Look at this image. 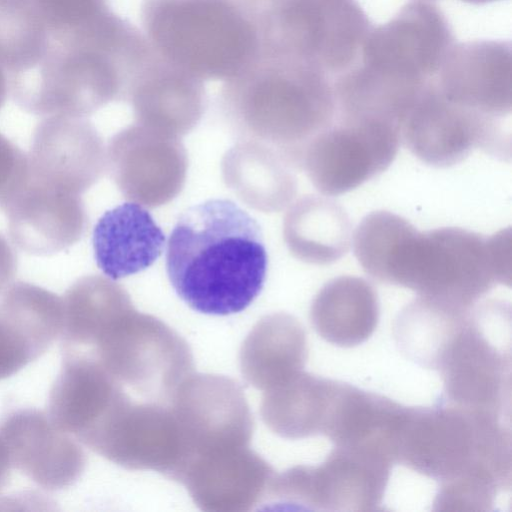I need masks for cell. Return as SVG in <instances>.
<instances>
[{"label":"cell","mask_w":512,"mask_h":512,"mask_svg":"<svg viewBox=\"0 0 512 512\" xmlns=\"http://www.w3.org/2000/svg\"><path fill=\"white\" fill-rule=\"evenodd\" d=\"M268 257L258 222L229 199H209L178 218L168 240L166 272L193 310L230 315L263 289Z\"/></svg>","instance_id":"6da1fadb"},{"label":"cell","mask_w":512,"mask_h":512,"mask_svg":"<svg viewBox=\"0 0 512 512\" xmlns=\"http://www.w3.org/2000/svg\"><path fill=\"white\" fill-rule=\"evenodd\" d=\"M511 230L491 235L458 227L407 226L385 261L382 283L471 307L497 284L511 283Z\"/></svg>","instance_id":"7a4b0ae2"},{"label":"cell","mask_w":512,"mask_h":512,"mask_svg":"<svg viewBox=\"0 0 512 512\" xmlns=\"http://www.w3.org/2000/svg\"><path fill=\"white\" fill-rule=\"evenodd\" d=\"M224 116L237 140L263 142L299 169L308 143L334 123L333 82L317 67L293 59L233 90Z\"/></svg>","instance_id":"3957f363"},{"label":"cell","mask_w":512,"mask_h":512,"mask_svg":"<svg viewBox=\"0 0 512 512\" xmlns=\"http://www.w3.org/2000/svg\"><path fill=\"white\" fill-rule=\"evenodd\" d=\"M148 29L167 59L197 77L236 76L256 45L252 25L226 0H163L153 8Z\"/></svg>","instance_id":"277c9868"},{"label":"cell","mask_w":512,"mask_h":512,"mask_svg":"<svg viewBox=\"0 0 512 512\" xmlns=\"http://www.w3.org/2000/svg\"><path fill=\"white\" fill-rule=\"evenodd\" d=\"M112 50L72 36L50 37L40 64L9 80L15 103L27 113L44 117L93 114L120 93Z\"/></svg>","instance_id":"5b68a950"},{"label":"cell","mask_w":512,"mask_h":512,"mask_svg":"<svg viewBox=\"0 0 512 512\" xmlns=\"http://www.w3.org/2000/svg\"><path fill=\"white\" fill-rule=\"evenodd\" d=\"M400 135L414 156L433 167L458 164L474 149L510 157V133L502 128L501 121L451 102L435 78L404 118Z\"/></svg>","instance_id":"8992f818"},{"label":"cell","mask_w":512,"mask_h":512,"mask_svg":"<svg viewBox=\"0 0 512 512\" xmlns=\"http://www.w3.org/2000/svg\"><path fill=\"white\" fill-rule=\"evenodd\" d=\"M400 141V127L392 122L339 119L308 143L302 168L322 195L338 196L385 171Z\"/></svg>","instance_id":"52a82bcc"},{"label":"cell","mask_w":512,"mask_h":512,"mask_svg":"<svg viewBox=\"0 0 512 512\" xmlns=\"http://www.w3.org/2000/svg\"><path fill=\"white\" fill-rule=\"evenodd\" d=\"M176 415L183 450L179 483L197 460L250 445L253 417L233 379L191 374L180 389Z\"/></svg>","instance_id":"ba28073f"},{"label":"cell","mask_w":512,"mask_h":512,"mask_svg":"<svg viewBox=\"0 0 512 512\" xmlns=\"http://www.w3.org/2000/svg\"><path fill=\"white\" fill-rule=\"evenodd\" d=\"M454 45L442 11L430 1L414 0L370 29L359 63L383 75L425 83L437 76Z\"/></svg>","instance_id":"9c48e42d"},{"label":"cell","mask_w":512,"mask_h":512,"mask_svg":"<svg viewBox=\"0 0 512 512\" xmlns=\"http://www.w3.org/2000/svg\"><path fill=\"white\" fill-rule=\"evenodd\" d=\"M282 42L293 57L329 75H340L358 60L372 28L356 0H280Z\"/></svg>","instance_id":"30bf717a"},{"label":"cell","mask_w":512,"mask_h":512,"mask_svg":"<svg viewBox=\"0 0 512 512\" xmlns=\"http://www.w3.org/2000/svg\"><path fill=\"white\" fill-rule=\"evenodd\" d=\"M390 468L372 455L334 447L320 466H296L276 475L273 501L312 510H372L381 503Z\"/></svg>","instance_id":"8fae6325"},{"label":"cell","mask_w":512,"mask_h":512,"mask_svg":"<svg viewBox=\"0 0 512 512\" xmlns=\"http://www.w3.org/2000/svg\"><path fill=\"white\" fill-rule=\"evenodd\" d=\"M106 168L124 198L156 208L183 189L188 156L179 137L137 123L111 137Z\"/></svg>","instance_id":"7c38bea8"},{"label":"cell","mask_w":512,"mask_h":512,"mask_svg":"<svg viewBox=\"0 0 512 512\" xmlns=\"http://www.w3.org/2000/svg\"><path fill=\"white\" fill-rule=\"evenodd\" d=\"M28 161L30 181L81 195L102 177L106 149L85 117L47 116L34 129Z\"/></svg>","instance_id":"4fadbf2b"},{"label":"cell","mask_w":512,"mask_h":512,"mask_svg":"<svg viewBox=\"0 0 512 512\" xmlns=\"http://www.w3.org/2000/svg\"><path fill=\"white\" fill-rule=\"evenodd\" d=\"M510 368V352L486 334L470 310L439 370L450 403L500 419L509 401Z\"/></svg>","instance_id":"5bb4252c"},{"label":"cell","mask_w":512,"mask_h":512,"mask_svg":"<svg viewBox=\"0 0 512 512\" xmlns=\"http://www.w3.org/2000/svg\"><path fill=\"white\" fill-rule=\"evenodd\" d=\"M0 434L12 466L43 489H66L84 472L86 455L79 441L59 429L43 411L25 408L12 412L2 422Z\"/></svg>","instance_id":"9a60e30c"},{"label":"cell","mask_w":512,"mask_h":512,"mask_svg":"<svg viewBox=\"0 0 512 512\" xmlns=\"http://www.w3.org/2000/svg\"><path fill=\"white\" fill-rule=\"evenodd\" d=\"M438 88L451 102L502 119L512 109V53L506 41L455 44L437 76Z\"/></svg>","instance_id":"2e32d148"},{"label":"cell","mask_w":512,"mask_h":512,"mask_svg":"<svg viewBox=\"0 0 512 512\" xmlns=\"http://www.w3.org/2000/svg\"><path fill=\"white\" fill-rule=\"evenodd\" d=\"M5 214L14 245L38 257L68 250L81 240L89 224L81 195L30 180Z\"/></svg>","instance_id":"e0dca14e"},{"label":"cell","mask_w":512,"mask_h":512,"mask_svg":"<svg viewBox=\"0 0 512 512\" xmlns=\"http://www.w3.org/2000/svg\"><path fill=\"white\" fill-rule=\"evenodd\" d=\"M61 329L60 297L35 284L12 283L0 295V380L43 355Z\"/></svg>","instance_id":"ac0fdd59"},{"label":"cell","mask_w":512,"mask_h":512,"mask_svg":"<svg viewBox=\"0 0 512 512\" xmlns=\"http://www.w3.org/2000/svg\"><path fill=\"white\" fill-rule=\"evenodd\" d=\"M275 474L247 446L194 462L180 483L201 510L248 511L265 501Z\"/></svg>","instance_id":"d6986e66"},{"label":"cell","mask_w":512,"mask_h":512,"mask_svg":"<svg viewBox=\"0 0 512 512\" xmlns=\"http://www.w3.org/2000/svg\"><path fill=\"white\" fill-rule=\"evenodd\" d=\"M92 244L99 269L117 280L150 267L163 252L165 235L142 205L126 202L98 219Z\"/></svg>","instance_id":"ffe728a7"},{"label":"cell","mask_w":512,"mask_h":512,"mask_svg":"<svg viewBox=\"0 0 512 512\" xmlns=\"http://www.w3.org/2000/svg\"><path fill=\"white\" fill-rule=\"evenodd\" d=\"M294 170L278 150L256 140H238L221 162L226 186L243 203L265 213L291 204L297 193Z\"/></svg>","instance_id":"44dd1931"},{"label":"cell","mask_w":512,"mask_h":512,"mask_svg":"<svg viewBox=\"0 0 512 512\" xmlns=\"http://www.w3.org/2000/svg\"><path fill=\"white\" fill-rule=\"evenodd\" d=\"M352 225L346 210L325 195H305L287 210L283 238L289 252L313 265H329L352 246Z\"/></svg>","instance_id":"7402d4cb"},{"label":"cell","mask_w":512,"mask_h":512,"mask_svg":"<svg viewBox=\"0 0 512 512\" xmlns=\"http://www.w3.org/2000/svg\"><path fill=\"white\" fill-rule=\"evenodd\" d=\"M113 396V384L91 357L64 353L63 365L48 398V416L78 441L101 418Z\"/></svg>","instance_id":"603a6c76"},{"label":"cell","mask_w":512,"mask_h":512,"mask_svg":"<svg viewBox=\"0 0 512 512\" xmlns=\"http://www.w3.org/2000/svg\"><path fill=\"white\" fill-rule=\"evenodd\" d=\"M310 317L315 330L326 341L342 347L358 345L369 338L377 325V293L361 277L334 278L316 294Z\"/></svg>","instance_id":"cb8c5ba5"},{"label":"cell","mask_w":512,"mask_h":512,"mask_svg":"<svg viewBox=\"0 0 512 512\" xmlns=\"http://www.w3.org/2000/svg\"><path fill=\"white\" fill-rule=\"evenodd\" d=\"M307 356L305 332L292 316L263 318L243 344L241 370L254 387L267 391L303 369Z\"/></svg>","instance_id":"d4e9b609"},{"label":"cell","mask_w":512,"mask_h":512,"mask_svg":"<svg viewBox=\"0 0 512 512\" xmlns=\"http://www.w3.org/2000/svg\"><path fill=\"white\" fill-rule=\"evenodd\" d=\"M470 308L419 295L396 318L394 333L397 345L417 364L439 370L467 321Z\"/></svg>","instance_id":"484cf974"},{"label":"cell","mask_w":512,"mask_h":512,"mask_svg":"<svg viewBox=\"0 0 512 512\" xmlns=\"http://www.w3.org/2000/svg\"><path fill=\"white\" fill-rule=\"evenodd\" d=\"M130 102L139 124L176 137L194 129L204 112L202 87L183 71L140 81Z\"/></svg>","instance_id":"4316f807"},{"label":"cell","mask_w":512,"mask_h":512,"mask_svg":"<svg viewBox=\"0 0 512 512\" xmlns=\"http://www.w3.org/2000/svg\"><path fill=\"white\" fill-rule=\"evenodd\" d=\"M336 384L298 371L264 391L262 418L272 431L285 438L322 433Z\"/></svg>","instance_id":"83f0119b"},{"label":"cell","mask_w":512,"mask_h":512,"mask_svg":"<svg viewBox=\"0 0 512 512\" xmlns=\"http://www.w3.org/2000/svg\"><path fill=\"white\" fill-rule=\"evenodd\" d=\"M49 44L48 27L34 0L0 3V65L8 78L35 69Z\"/></svg>","instance_id":"f1b7e54d"},{"label":"cell","mask_w":512,"mask_h":512,"mask_svg":"<svg viewBox=\"0 0 512 512\" xmlns=\"http://www.w3.org/2000/svg\"><path fill=\"white\" fill-rule=\"evenodd\" d=\"M50 35L82 29L107 14L105 0H34Z\"/></svg>","instance_id":"f546056e"},{"label":"cell","mask_w":512,"mask_h":512,"mask_svg":"<svg viewBox=\"0 0 512 512\" xmlns=\"http://www.w3.org/2000/svg\"><path fill=\"white\" fill-rule=\"evenodd\" d=\"M29 182L28 155L0 133V210L5 213Z\"/></svg>","instance_id":"4dcf8cb0"},{"label":"cell","mask_w":512,"mask_h":512,"mask_svg":"<svg viewBox=\"0 0 512 512\" xmlns=\"http://www.w3.org/2000/svg\"><path fill=\"white\" fill-rule=\"evenodd\" d=\"M16 272V252L8 239L0 233V295L13 283Z\"/></svg>","instance_id":"1f68e13d"},{"label":"cell","mask_w":512,"mask_h":512,"mask_svg":"<svg viewBox=\"0 0 512 512\" xmlns=\"http://www.w3.org/2000/svg\"><path fill=\"white\" fill-rule=\"evenodd\" d=\"M13 468L6 444L0 434V490L7 484Z\"/></svg>","instance_id":"d6a6232c"},{"label":"cell","mask_w":512,"mask_h":512,"mask_svg":"<svg viewBox=\"0 0 512 512\" xmlns=\"http://www.w3.org/2000/svg\"><path fill=\"white\" fill-rule=\"evenodd\" d=\"M9 92V78L6 70L0 65V109L6 102Z\"/></svg>","instance_id":"836d02e7"},{"label":"cell","mask_w":512,"mask_h":512,"mask_svg":"<svg viewBox=\"0 0 512 512\" xmlns=\"http://www.w3.org/2000/svg\"><path fill=\"white\" fill-rule=\"evenodd\" d=\"M461 1L470 3V4H484V3H489V2L496 1V0H461Z\"/></svg>","instance_id":"e575fe53"},{"label":"cell","mask_w":512,"mask_h":512,"mask_svg":"<svg viewBox=\"0 0 512 512\" xmlns=\"http://www.w3.org/2000/svg\"><path fill=\"white\" fill-rule=\"evenodd\" d=\"M12 1H17V0H0V3L12 2Z\"/></svg>","instance_id":"d590c367"},{"label":"cell","mask_w":512,"mask_h":512,"mask_svg":"<svg viewBox=\"0 0 512 512\" xmlns=\"http://www.w3.org/2000/svg\"><path fill=\"white\" fill-rule=\"evenodd\" d=\"M427 1H430V0H427Z\"/></svg>","instance_id":"8d00e7d4"}]
</instances>
